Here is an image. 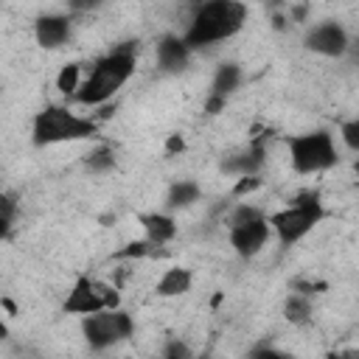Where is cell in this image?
<instances>
[{"label":"cell","instance_id":"1","mask_svg":"<svg viewBox=\"0 0 359 359\" xmlns=\"http://www.w3.org/2000/svg\"><path fill=\"white\" fill-rule=\"evenodd\" d=\"M135 50H137V42H123L118 48H112L107 56H101L90 76L79 84V90L73 93L81 104H104L107 98H112L126 81L129 76L135 73Z\"/></svg>","mask_w":359,"mask_h":359},{"label":"cell","instance_id":"2","mask_svg":"<svg viewBox=\"0 0 359 359\" xmlns=\"http://www.w3.org/2000/svg\"><path fill=\"white\" fill-rule=\"evenodd\" d=\"M244 20H247V6L241 0H202L196 3L194 20L182 39L191 50L202 45H213L238 34Z\"/></svg>","mask_w":359,"mask_h":359},{"label":"cell","instance_id":"3","mask_svg":"<svg viewBox=\"0 0 359 359\" xmlns=\"http://www.w3.org/2000/svg\"><path fill=\"white\" fill-rule=\"evenodd\" d=\"M98 137V123L90 118L73 115L67 107H45L34 118V143L36 146H53V143H73Z\"/></svg>","mask_w":359,"mask_h":359},{"label":"cell","instance_id":"4","mask_svg":"<svg viewBox=\"0 0 359 359\" xmlns=\"http://www.w3.org/2000/svg\"><path fill=\"white\" fill-rule=\"evenodd\" d=\"M325 216L323 210V202H320V194L317 191H306L300 194L289 208L272 213L266 222H269V230L278 233V241L283 247L300 241L314 224H320V219Z\"/></svg>","mask_w":359,"mask_h":359},{"label":"cell","instance_id":"5","mask_svg":"<svg viewBox=\"0 0 359 359\" xmlns=\"http://www.w3.org/2000/svg\"><path fill=\"white\" fill-rule=\"evenodd\" d=\"M289 154H292V168L297 174H317L337 163L334 137L325 129L289 137Z\"/></svg>","mask_w":359,"mask_h":359},{"label":"cell","instance_id":"6","mask_svg":"<svg viewBox=\"0 0 359 359\" xmlns=\"http://www.w3.org/2000/svg\"><path fill=\"white\" fill-rule=\"evenodd\" d=\"M132 317L126 311H121L118 306L115 309H101V311H93V314H84V323H81V334L84 339L90 342V348H109L126 337H132Z\"/></svg>","mask_w":359,"mask_h":359},{"label":"cell","instance_id":"7","mask_svg":"<svg viewBox=\"0 0 359 359\" xmlns=\"http://www.w3.org/2000/svg\"><path fill=\"white\" fill-rule=\"evenodd\" d=\"M118 303H121V297H118L115 286L81 275L73 283V289L65 300V311L67 314H93V311H101V309H115Z\"/></svg>","mask_w":359,"mask_h":359},{"label":"cell","instance_id":"8","mask_svg":"<svg viewBox=\"0 0 359 359\" xmlns=\"http://www.w3.org/2000/svg\"><path fill=\"white\" fill-rule=\"evenodd\" d=\"M269 238V222L264 216H255L241 224H230V244L241 258H252L261 252V247Z\"/></svg>","mask_w":359,"mask_h":359},{"label":"cell","instance_id":"9","mask_svg":"<svg viewBox=\"0 0 359 359\" xmlns=\"http://www.w3.org/2000/svg\"><path fill=\"white\" fill-rule=\"evenodd\" d=\"M306 48L323 56H342L348 50V34L339 22H320L306 34Z\"/></svg>","mask_w":359,"mask_h":359},{"label":"cell","instance_id":"10","mask_svg":"<svg viewBox=\"0 0 359 359\" xmlns=\"http://www.w3.org/2000/svg\"><path fill=\"white\" fill-rule=\"evenodd\" d=\"M266 137H269V132H264L261 137H255L247 151L233 154L230 160L222 163V168H224L227 174H238V177H241V174H258V168L266 163Z\"/></svg>","mask_w":359,"mask_h":359},{"label":"cell","instance_id":"11","mask_svg":"<svg viewBox=\"0 0 359 359\" xmlns=\"http://www.w3.org/2000/svg\"><path fill=\"white\" fill-rule=\"evenodd\" d=\"M34 34H36V42L42 48H59L70 36V20L62 14H45L36 20Z\"/></svg>","mask_w":359,"mask_h":359},{"label":"cell","instance_id":"12","mask_svg":"<svg viewBox=\"0 0 359 359\" xmlns=\"http://www.w3.org/2000/svg\"><path fill=\"white\" fill-rule=\"evenodd\" d=\"M188 56H191V48L185 45L182 36H163L157 45V62L165 73L182 70L188 65Z\"/></svg>","mask_w":359,"mask_h":359},{"label":"cell","instance_id":"13","mask_svg":"<svg viewBox=\"0 0 359 359\" xmlns=\"http://www.w3.org/2000/svg\"><path fill=\"white\" fill-rule=\"evenodd\" d=\"M140 224H143V230H146V238L151 241V244H168L174 236H177V224H174V219L171 216H165V213H143L140 216Z\"/></svg>","mask_w":359,"mask_h":359},{"label":"cell","instance_id":"14","mask_svg":"<svg viewBox=\"0 0 359 359\" xmlns=\"http://www.w3.org/2000/svg\"><path fill=\"white\" fill-rule=\"evenodd\" d=\"M191 269H182V266H174V269H165L163 278L157 280V294L160 297H177V294H185L191 289Z\"/></svg>","mask_w":359,"mask_h":359},{"label":"cell","instance_id":"15","mask_svg":"<svg viewBox=\"0 0 359 359\" xmlns=\"http://www.w3.org/2000/svg\"><path fill=\"white\" fill-rule=\"evenodd\" d=\"M238 81H241V67L233 65V62H224V65L216 67L210 93H216V95H230V93L238 87Z\"/></svg>","mask_w":359,"mask_h":359},{"label":"cell","instance_id":"16","mask_svg":"<svg viewBox=\"0 0 359 359\" xmlns=\"http://www.w3.org/2000/svg\"><path fill=\"white\" fill-rule=\"evenodd\" d=\"M196 199H199V185L191 182V180H180V182L171 185L165 205H168V208H188V205L196 202Z\"/></svg>","mask_w":359,"mask_h":359},{"label":"cell","instance_id":"17","mask_svg":"<svg viewBox=\"0 0 359 359\" xmlns=\"http://www.w3.org/2000/svg\"><path fill=\"white\" fill-rule=\"evenodd\" d=\"M283 314H286V320L294 323V325L309 323V317H311V300H309L306 294L294 292V294H289V300H286V306H283Z\"/></svg>","mask_w":359,"mask_h":359},{"label":"cell","instance_id":"18","mask_svg":"<svg viewBox=\"0 0 359 359\" xmlns=\"http://www.w3.org/2000/svg\"><path fill=\"white\" fill-rule=\"evenodd\" d=\"M81 79V65L79 62H70V65H65L62 70H59V76H56V90L59 93H65V95H73L76 90H79V81Z\"/></svg>","mask_w":359,"mask_h":359},{"label":"cell","instance_id":"19","mask_svg":"<svg viewBox=\"0 0 359 359\" xmlns=\"http://www.w3.org/2000/svg\"><path fill=\"white\" fill-rule=\"evenodd\" d=\"M160 244H151L149 238L146 241H129L123 250L115 252V258H146V255H160Z\"/></svg>","mask_w":359,"mask_h":359},{"label":"cell","instance_id":"20","mask_svg":"<svg viewBox=\"0 0 359 359\" xmlns=\"http://www.w3.org/2000/svg\"><path fill=\"white\" fill-rule=\"evenodd\" d=\"M112 165H115V151L109 146H101L93 154H87V168L90 171H109Z\"/></svg>","mask_w":359,"mask_h":359},{"label":"cell","instance_id":"21","mask_svg":"<svg viewBox=\"0 0 359 359\" xmlns=\"http://www.w3.org/2000/svg\"><path fill=\"white\" fill-rule=\"evenodd\" d=\"M14 213H17V202H14V196L0 194V238H6V236H8Z\"/></svg>","mask_w":359,"mask_h":359},{"label":"cell","instance_id":"22","mask_svg":"<svg viewBox=\"0 0 359 359\" xmlns=\"http://www.w3.org/2000/svg\"><path fill=\"white\" fill-rule=\"evenodd\" d=\"M255 188H261L258 174H241V180H238L236 188H233V196H244V194H250V191H255Z\"/></svg>","mask_w":359,"mask_h":359},{"label":"cell","instance_id":"23","mask_svg":"<svg viewBox=\"0 0 359 359\" xmlns=\"http://www.w3.org/2000/svg\"><path fill=\"white\" fill-rule=\"evenodd\" d=\"M255 216H264L258 208H252V205H238L236 210H233V216H230V224H241V222H250V219H255Z\"/></svg>","mask_w":359,"mask_h":359},{"label":"cell","instance_id":"24","mask_svg":"<svg viewBox=\"0 0 359 359\" xmlns=\"http://www.w3.org/2000/svg\"><path fill=\"white\" fill-rule=\"evenodd\" d=\"M342 140L348 143V149H359V121L342 123Z\"/></svg>","mask_w":359,"mask_h":359},{"label":"cell","instance_id":"25","mask_svg":"<svg viewBox=\"0 0 359 359\" xmlns=\"http://www.w3.org/2000/svg\"><path fill=\"white\" fill-rule=\"evenodd\" d=\"M163 356H165V359H180V356H191V348H188L185 342L174 339V342H168V345L163 348Z\"/></svg>","mask_w":359,"mask_h":359},{"label":"cell","instance_id":"26","mask_svg":"<svg viewBox=\"0 0 359 359\" xmlns=\"http://www.w3.org/2000/svg\"><path fill=\"white\" fill-rule=\"evenodd\" d=\"M292 289H294V292H300V294H306V297H311V294H317L320 289H325V283H311V280H294V283H292Z\"/></svg>","mask_w":359,"mask_h":359},{"label":"cell","instance_id":"27","mask_svg":"<svg viewBox=\"0 0 359 359\" xmlns=\"http://www.w3.org/2000/svg\"><path fill=\"white\" fill-rule=\"evenodd\" d=\"M224 101H227V95H216V93H210L208 101H205V112H208V115L222 112V109H224Z\"/></svg>","mask_w":359,"mask_h":359},{"label":"cell","instance_id":"28","mask_svg":"<svg viewBox=\"0 0 359 359\" xmlns=\"http://www.w3.org/2000/svg\"><path fill=\"white\" fill-rule=\"evenodd\" d=\"M104 0H67V6L73 11H90V8H98Z\"/></svg>","mask_w":359,"mask_h":359},{"label":"cell","instance_id":"29","mask_svg":"<svg viewBox=\"0 0 359 359\" xmlns=\"http://www.w3.org/2000/svg\"><path fill=\"white\" fill-rule=\"evenodd\" d=\"M165 149H168V151H182V149H185V143H182V137H180V135H171V137H168V143H165Z\"/></svg>","mask_w":359,"mask_h":359},{"label":"cell","instance_id":"30","mask_svg":"<svg viewBox=\"0 0 359 359\" xmlns=\"http://www.w3.org/2000/svg\"><path fill=\"white\" fill-rule=\"evenodd\" d=\"M6 337H8V328H6V323L0 320V339H6Z\"/></svg>","mask_w":359,"mask_h":359}]
</instances>
